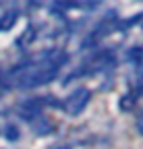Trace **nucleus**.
<instances>
[{"label":"nucleus","mask_w":143,"mask_h":149,"mask_svg":"<svg viewBox=\"0 0 143 149\" xmlns=\"http://www.w3.org/2000/svg\"><path fill=\"white\" fill-rule=\"evenodd\" d=\"M64 58H66L64 54H48L38 62L33 60V62L19 64L8 72L6 83L10 87H19V89L42 87L58 74V68L64 64Z\"/></svg>","instance_id":"f257e3e1"},{"label":"nucleus","mask_w":143,"mask_h":149,"mask_svg":"<svg viewBox=\"0 0 143 149\" xmlns=\"http://www.w3.org/2000/svg\"><path fill=\"white\" fill-rule=\"evenodd\" d=\"M89 95H91V93H89V89H85V87L75 89V91L66 97V102H64L66 114H70V116H79L81 112L85 110L87 102H89Z\"/></svg>","instance_id":"f03ea898"},{"label":"nucleus","mask_w":143,"mask_h":149,"mask_svg":"<svg viewBox=\"0 0 143 149\" xmlns=\"http://www.w3.org/2000/svg\"><path fill=\"white\" fill-rule=\"evenodd\" d=\"M17 15L15 10H8V13H2V17H0V31H8L13 29V25L17 23Z\"/></svg>","instance_id":"7ed1b4c3"},{"label":"nucleus","mask_w":143,"mask_h":149,"mask_svg":"<svg viewBox=\"0 0 143 149\" xmlns=\"http://www.w3.org/2000/svg\"><path fill=\"white\" fill-rule=\"evenodd\" d=\"M135 100H137L135 95H122V97H120V102H118V106H120L124 112H129V110L135 106Z\"/></svg>","instance_id":"20e7f679"},{"label":"nucleus","mask_w":143,"mask_h":149,"mask_svg":"<svg viewBox=\"0 0 143 149\" xmlns=\"http://www.w3.org/2000/svg\"><path fill=\"white\" fill-rule=\"evenodd\" d=\"M4 137H6L8 141H17V139H19V128L13 126V124H8V126L4 128Z\"/></svg>","instance_id":"39448f33"},{"label":"nucleus","mask_w":143,"mask_h":149,"mask_svg":"<svg viewBox=\"0 0 143 149\" xmlns=\"http://www.w3.org/2000/svg\"><path fill=\"white\" fill-rule=\"evenodd\" d=\"M33 37H35V31L29 27L25 33H23V37H21V40H17V44H21V46H25V44H29L31 40H33Z\"/></svg>","instance_id":"423d86ee"},{"label":"nucleus","mask_w":143,"mask_h":149,"mask_svg":"<svg viewBox=\"0 0 143 149\" xmlns=\"http://www.w3.org/2000/svg\"><path fill=\"white\" fill-rule=\"evenodd\" d=\"M137 130H139V135L143 137V110L139 112V116H137Z\"/></svg>","instance_id":"0eeeda50"},{"label":"nucleus","mask_w":143,"mask_h":149,"mask_svg":"<svg viewBox=\"0 0 143 149\" xmlns=\"http://www.w3.org/2000/svg\"><path fill=\"white\" fill-rule=\"evenodd\" d=\"M2 87H4V77H2V70H0V91H2Z\"/></svg>","instance_id":"6e6552de"},{"label":"nucleus","mask_w":143,"mask_h":149,"mask_svg":"<svg viewBox=\"0 0 143 149\" xmlns=\"http://www.w3.org/2000/svg\"><path fill=\"white\" fill-rule=\"evenodd\" d=\"M52 149H70V147H68V145H54Z\"/></svg>","instance_id":"1a4fd4ad"}]
</instances>
